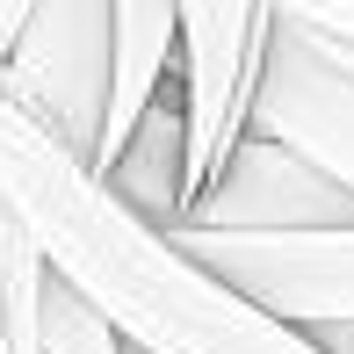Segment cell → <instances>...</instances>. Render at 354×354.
Returning <instances> with one entry per match:
<instances>
[{
    "instance_id": "cell-6",
    "label": "cell",
    "mask_w": 354,
    "mask_h": 354,
    "mask_svg": "<svg viewBox=\"0 0 354 354\" xmlns=\"http://www.w3.org/2000/svg\"><path fill=\"white\" fill-rule=\"evenodd\" d=\"M188 232H340L354 224V196L333 188L318 167H304L297 152L268 138H239L232 159L217 167V181L188 203ZM174 224V232H181Z\"/></svg>"
},
{
    "instance_id": "cell-10",
    "label": "cell",
    "mask_w": 354,
    "mask_h": 354,
    "mask_svg": "<svg viewBox=\"0 0 354 354\" xmlns=\"http://www.w3.org/2000/svg\"><path fill=\"white\" fill-rule=\"evenodd\" d=\"M268 15L311 29V37H326V44H340V51H354V0H268Z\"/></svg>"
},
{
    "instance_id": "cell-7",
    "label": "cell",
    "mask_w": 354,
    "mask_h": 354,
    "mask_svg": "<svg viewBox=\"0 0 354 354\" xmlns=\"http://www.w3.org/2000/svg\"><path fill=\"white\" fill-rule=\"evenodd\" d=\"M123 210H138L145 224L174 232L188 217V116H181V73L159 87V102L145 109V123L131 131V145L116 152V167L94 174Z\"/></svg>"
},
{
    "instance_id": "cell-5",
    "label": "cell",
    "mask_w": 354,
    "mask_h": 354,
    "mask_svg": "<svg viewBox=\"0 0 354 354\" xmlns=\"http://www.w3.org/2000/svg\"><path fill=\"white\" fill-rule=\"evenodd\" d=\"M181 8V116H188V203L217 181L246 138V102L268 51V0H174Z\"/></svg>"
},
{
    "instance_id": "cell-11",
    "label": "cell",
    "mask_w": 354,
    "mask_h": 354,
    "mask_svg": "<svg viewBox=\"0 0 354 354\" xmlns=\"http://www.w3.org/2000/svg\"><path fill=\"white\" fill-rule=\"evenodd\" d=\"M29 8H37V0H0V66H8V51H15V37H22Z\"/></svg>"
},
{
    "instance_id": "cell-3",
    "label": "cell",
    "mask_w": 354,
    "mask_h": 354,
    "mask_svg": "<svg viewBox=\"0 0 354 354\" xmlns=\"http://www.w3.org/2000/svg\"><path fill=\"white\" fill-rule=\"evenodd\" d=\"M188 261L297 333H354V224L340 232H167Z\"/></svg>"
},
{
    "instance_id": "cell-1",
    "label": "cell",
    "mask_w": 354,
    "mask_h": 354,
    "mask_svg": "<svg viewBox=\"0 0 354 354\" xmlns=\"http://www.w3.org/2000/svg\"><path fill=\"white\" fill-rule=\"evenodd\" d=\"M0 210L131 354H326L311 333L268 318L159 224L123 210L102 181L0 102Z\"/></svg>"
},
{
    "instance_id": "cell-8",
    "label": "cell",
    "mask_w": 354,
    "mask_h": 354,
    "mask_svg": "<svg viewBox=\"0 0 354 354\" xmlns=\"http://www.w3.org/2000/svg\"><path fill=\"white\" fill-rule=\"evenodd\" d=\"M37 297H44V261L15 217L0 210V354H44L37 347Z\"/></svg>"
},
{
    "instance_id": "cell-12",
    "label": "cell",
    "mask_w": 354,
    "mask_h": 354,
    "mask_svg": "<svg viewBox=\"0 0 354 354\" xmlns=\"http://www.w3.org/2000/svg\"><path fill=\"white\" fill-rule=\"evenodd\" d=\"M311 340L326 347V354H354V333H311Z\"/></svg>"
},
{
    "instance_id": "cell-9",
    "label": "cell",
    "mask_w": 354,
    "mask_h": 354,
    "mask_svg": "<svg viewBox=\"0 0 354 354\" xmlns=\"http://www.w3.org/2000/svg\"><path fill=\"white\" fill-rule=\"evenodd\" d=\"M37 347L44 354H123V340L73 297L66 282L44 275V297H37Z\"/></svg>"
},
{
    "instance_id": "cell-2",
    "label": "cell",
    "mask_w": 354,
    "mask_h": 354,
    "mask_svg": "<svg viewBox=\"0 0 354 354\" xmlns=\"http://www.w3.org/2000/svg\"><path fill=\"white\" fill-rule=\"evenodd\" d=\"M109 87H116V22L109 0H37L0 66V102L29 116L51 145H66L94 174L109 123Z\"/></svg>"
},
{
    "instance_id": "cell-4",
    "label": "cell",
    "mask_w": 354,
    "mask_h": 354,
    "mask_svg": "<svg viewBox=\"0 0 354 354\" xmlns=\"http://www.w3.org/2000/svg\"><path fill=\"white\" fill-rule=\"evenodd\" d=\"M246 138H268L354 196V58L297 22H268Z\"/></svg>"
}]
</instances>
